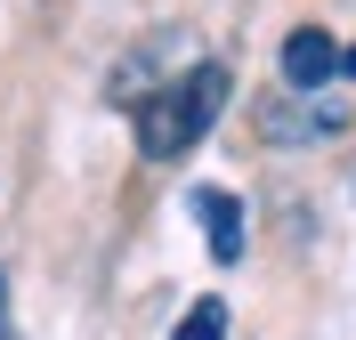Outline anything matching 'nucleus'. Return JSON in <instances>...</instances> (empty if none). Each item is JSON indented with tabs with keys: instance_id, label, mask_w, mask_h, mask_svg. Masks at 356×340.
Segmentation results:
<instances>
[{
	"instance_id": "f257e3e1",
	"label": "nucleus",
	"mask_w": 356,
	"mask_h": 340,
	"mask_svg": "<svg viewBox=\"0 0 356 340\" xmlns=\"http://www.w3.org/2000/svg\"><path fill=\"white\" fill-rule=\"evenodd\" d=\"M227 90H235V73L219 57H202L195 73H178L170 90H154L138 106V154L146 162H178L186 146H202L211 122H219V106H227Z\"/></svg>"
},
{
	"instance_id": "f03ea898",
	"label": "nucleus",
	"mask_w": 356,
	"mask_h": 340,
	"mask_svg": "<svg viewBox=\"0 0 356 340\" xmlns=\"http://www.w3.org/2000/svg\"><path fill=\"white\" fill-rule=\"evenodd\" d=\"M340 65H348V49H340L324 24H300V33L284 41V81H291V90H324Z\"/></svg>"
},
{
	"instance_id": "7ed1b4c3",
	"label": "nucleus",
	"mask_w": 356,
	"mask_h": 340,
	"mask_svg": "<svg viewBox=\"0 0 356 340\" xmlns=\"http://www.w3.org/2000/svg\"><path fill=\"white\" fill-rule=\"evenodd\" d=\"M195 211H202V227H211V259H243V203L202 186V195H195Z\"/></svg>"
},
{
	"instance_id": "20e7f679",
	"label": "nucleus",
	"mask_w": 356,
	"mask_h": 340,
	"mask_svg": "<svg viewBox=\"0 0 356 340\" xmlns=\"http://www.w3.org/2000/svg\"><path fill=\"white\" fill-rule=\"evenodd\" d=\"M170 340H227V300H195V308L170 324Z\"/></svg>"
},
{
	"instance_id": "39448f33",
	"label": "nucleus",
	"mask_w": 356,
	"mask_h": 340,
	"mask_svg": "<svg viewBox=\"0 0 356 340\" xmlns=\"http://www.w3.org/2000/svg\"><path fill=\"white\" fill-rule=\"evenodd\" d=\"M0 340H17V332H8V275H0Z\"/></svg>"
},
{
	"instance_id": "423d86ee",
	"label": "nucleus",
	"mask_w": 356,
	"mask_h": 340,
	"mask_svg": "<svg viewBox=\"0 0 356 340\" xmlns=\"http://www.w3.org/2000/svg\"><path fill=\"white\" fill-rule=\"evenodd\" d=\"M340 73H356V49H348V65H340Z\"/></svg>"
}]
</instances>
